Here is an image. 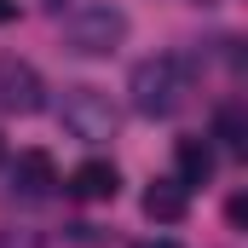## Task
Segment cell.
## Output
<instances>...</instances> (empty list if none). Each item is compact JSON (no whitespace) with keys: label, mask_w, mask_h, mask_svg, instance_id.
I'll list each match as a JSON object with an SVG mask.
<instances>
[{"label":"cell","mask_w":248,"mask_h":248,"mask_svg":"<svg viewBox=\"0 0 248 248\" xmlns=\"http://www.w3.org/2000/svg\"><path fill=\"white\" fill-rule=\"evenodd\" d=\"M58 122L75 133V139H87V144H104V139H116V104H110V93H98V87H63V104H58Z\"/></svg>","instance_id":"2"},{"label":"cell","mask_w":248,"mask_h":248,"mask_svg":"<svg viewBox=\"0 0 248 248\" xmlns=\"http://www.w3.org/2000/svg\"><path fill=\"white\" fill-rule=\"evenodd\" d=\"M214 139H219L225 150H237V156L248 150V110L243 104H219V110H214Z\"/></svg>","instance_id":"9"},{"label":"cell","mask_w":248,"mask_h":248,"mask_svg":"<svg viewBox=\"0 0 248 248\" xmlns=\"http://www.w3.org/2000/svg\"><path fill=\"white\" fill-rule=\"evenodd\" d=\"M144 214L156 219V225H179L190 214V196H185V185H173V179H156V185L144 190Z\"/></svg>","instance_id":"8"},{"label":"cell","mask_w":248,"mask_h":248,"mask_svg":"<svg viewBox=\"0 0 248 248\" xmlns=\"http://www.w3.org/2000/svg\"><path fill=\"white\" fill-rule=\"evenodd\" d=\"M17 17V0H0V23H12Z\"/></svg>","instance_id":"10"},{"label":"cell","mask_w":248,"mask_h":248,"mask_svg":"<svg viewBox=\"0 0 248 248\" xmlns=\"http://www.w3.org/2000/svg\"><path fill=\"white\" fill-rule=\"evenodd\" d=\"M52 185H58V168H52L46 150H23V156L12 162V190H23V196H46Z\"/></svg>","instance_id":"7"},{"label":"cell","mask_w":248,"mask_h":248,"mask_svg":"<svg viewBox=\"0 0 248 248\" xmlns=\"http://www.w3.org/2000/svg\"><path fill=\"white\" fill-rule=\"evenodd\" d=\"M214 168H219V162H214V144H208V139H179V144H173V173H179L173 185L196 190V185L214 179Z\"/></svg>","instance_id":"6"},{"label":"cell","mask_w":248,"mask_h":248,"mask_svg":"<svg viewBox=\"0 0 248 248\" xmlns=\"http://www.w3.org/2000/svg\"><path fill=\"white\" fill-rule=\"evenodd\" d=\"M127 93H133V110H139V116H173V110L185 104V93H190V69H185V58H173V52H156V58L133 63Z\"/></svg>","instance_id":"1"},{"label":"cell","mask_w":248,"mask_h":248,"mask_svg":"<svg viewBox=\"0 0 248 248\" xmlns=\"http://www.w3.org/2000/svg\"><path fill=\"white\" fill-rule=\"evenodd\" d=\"M0 110H12V116H35V110H46V81L35 75V63L0 58Z\"/></svg>","instance_id":"4"},{"label":"cell","mask_w":248,"mask_h":248,"mask_svg":"<svg viewBox=\"0 0 248 248\" xmlns=\"http://www.w3.org/2000/svg\"><path fill=\"white\" fill-rule=\"evenodd\" d=\"M0 156H6V144H0Z\"/></svg>","instance_id":"13"},{"label":"cell","mask_w":248,"mask_h":248,"mask_svg":"<svg viewBox=\"0 0 248 248\" xmlns=\"http://www.w3.org/2000/svg\"><path fill=\"white\" fill-rule=\"evenodd\" d=\"M116 190H122V173H116V162H81L75 173H69V196L75 202H116Z\"/></svg>","instance_id":"5"},{"label":"cell","mask_w":248,"mask_h":248,"mask_svg":"<svg viewBox=\"0 0 248 248\" xmlns=\"http://www.w3.org/2000/svg\"><path fill=\"white\" fill-rule=\"evenodd\" d=\"M122 41H127V12L110 6V0L81 6V12L69 17V52H81V58H104V52H116Z\"/></svg>","instance_id":"3"},{"label":"cell","mask_w":248,"mask_h":248,"mask_svg":"<svg viewBox=\"0 0 248 248\" xmlns=\"http://www.w3.org/2000/svg\"><path fill=\"white\" fill-rule=\"evenodd\" d=\"M41 6H46V12H63V0H41Z\"/></svg>","instance_id":"12"},{"label":"cell","mask_w":248,"mask_h":248,"mask_svg":"<svg viewBox=\"0 0 248 248\" xmlns=\"http://www.w3.org/2000/svg\"><path fill=\"white\" fill-rule=\"evenodd\" d=\"M139 248H179L173 237H150V243H139Z\"/></svg>","instance_id":"11"}]
</instances>
